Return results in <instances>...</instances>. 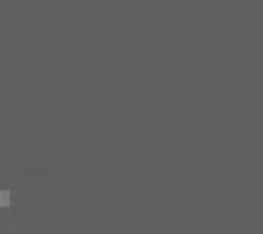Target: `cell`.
Segmentation results:
<instances>
[{"mask_svg": "<svg viewBox=\"0 0 263 234\" xmlns=\"http://www.w3.org/2000/svg\"><path fill=\"white\" fill-rule=\"evenodd\" d=\"M9 193H0V205H4V203H9Z\"/></svg>", "mask_w": 263, "mask_h": 234, "instance_id": "obj_1", "label": "cell"}]
</instances>
